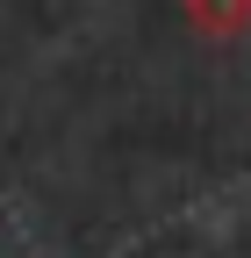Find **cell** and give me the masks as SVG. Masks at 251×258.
<instances>
[{"instance_id":"6da1fadb","label":"cell","mask_w":251,"mask_h":258,"mask_svg":"<svg viewBox=\"0 0 251 258\" xmlns=\"http://www.w3.org/2000/svg\"><path fill=\"white\" fill-rule=\"evenodd\" d=\"M179 15L194 22L208 43H230V36L251 29V0H179Z\"/></svg>"}]
</instances>
